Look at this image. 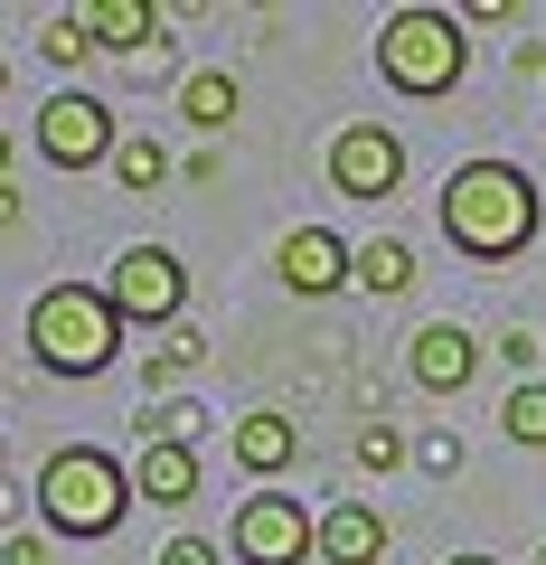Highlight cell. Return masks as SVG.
Returning <instances> with one entry per match:
<instances>
[{
    "label": "cell",
    "mask_w": 546,
    "mask_h": 565,
    "mask_svg": "<svg viewBox=\"0 0 546 565\" xmlns=\"http://www.w3.org/2000/svg\"><path fill=\"white\" fill-rule=\"evenodd\" d=\"M537 180L527 170H508V161H462L443 180V236L462 245L471 264H508V255H527L537 245Z\"/></svg>",
    "instance_id": "1"
},
{
    "label": "cell",
    "mask_w": 546,
    "mask_h": 565,
    "mask_svg": "<svg viewBox=\"0 0 546 565\" xmlns=\"http://www.w3.org/2000/svg\"><path fill=\"white\" fill-rule=\"evenodd\" d=\"M29 349H39V367H57V377H104L122 349V311L104 282H47L39 302H29Z\"/></svg>",
    "instance_id": "2"
},
{
    "label": "cell",
    "mask_w": 546,
    "mask_h": 565,
    "mask_svg": "<svg viewBox=\"0 0 546 565\" xmlns=\"http://www.w3.org/2000/svg\"><path fill=\"white\" fill-rule=\"evenodd\" d=\"M132 500H142L132 471H122L114 452H95V444L47 452V471H39V519L57 527V537H114Z\"/></svg>",
    "instance_id": "3"
},
{
    "label": "cell",
    "mask_w": 546,
    "mask_h": 565,
    "mask_svg": "<svg viewBox=\"0 0 546 565\" xmlns=\"http://www.w3.org/2000/svg\"><path fill=\"white\" fill-rule=\"evenodd\" d=\"M462 66H471L462 10H386V29H377V76L396 85V95L433 104V95L462 85Z\"/></svg>",
    "instance_id": "4"
},
{
    "label": "cell",
    "mask_w": 546,
    "mask_h": 565,
    "mask_svg": "<svg viewBox=\"0 0 546 565\" xmlns=\"http://www.w3.org/2000/svg\"><path fill=\"white\" fill-rule=\"evenodd\" d=\"M104 292H114L122 321L161 330V321H180V302H189V264L170 255V245H122L114 274H104Z\"/></svg>",
    "instance_id": "5"
},
{
    "label": "cell",
    "mask_w": 546,
    "mask_h": 565,
    "mask_svg": "<svg viewBox=\"0 0 546 565\" xmlns=\"http://www.w3.org/2000/svg\"><path fill=\"white\" fill-rule=\"evenodd\" d=\"M311 537H321V519L292 490H255L236 509V565H311Z\"/></svg>",
    "instance_id": "6"
},
{
    "label": "cell",
    "mask_w": 546,
    "mask_h": 565,
    "mask_svg": "<svg viewBox=\"0 0 546 565\" xmlns=\"http://www.w3.org/2000/svg\"><path fill=\"white\" fill-rule=\"evenodd\" d=\"M114 151H122V141H114V114H104L95 95L66 85V95L39 104V161H47V170H95V161H114Z\"/></svg>",
    "instance_id": "7"
},
{
    "label": "cell",
    "mask_w": 546,
    "mask_h": 565,
    "mask_svg": "<svg viewBox=\"0 0 546 565\" xmlns=\"http://www.w3.org/2000/svg\"><path fill=\"white\" fill-rule=\"evenodd\" d=\"M330 189L340 199H396L405 189V141L386 122H340V141H330Z\"/></svg>",
    "instance_id": "8"
},
{
    "label": "cell",
    "mask_w": 546,
    "mask_h": 565,
    "mask_svg": "<svg viewBox=\"0 0 546 565\" xmlns=\"http://www.w3.org/2000/svg\"><path fill=\"white\" fill-rule=\"evenodd\" d=\"M274 274H283V292L321 302V292L358 282V245H340L330 226H292V236H283V255H274Z\"/></svg>",
    "instance_id": "9"
},
{
    "label": "cell",
    "mask_w": 546,
    "mask_h": 565,
    "mask_svg": "<svg viewBox=\"0 0 546 565\" xmlns=\"http://www.w3.org/2000/svg\"><path fill=\"white\" fill-rule=\"evenodd\" d=\"M405 377L425 386V396H462V386L481 377V340H471L462 321H425L405 340Z\"/></svg>",
    "instance_id": "10"
},
{
    "label": "cell",
    "mask_w": 546,
    "mask_h": 565,
    "mask_svg": "<svg viewBox=\"0 0 546 565\" xmlns=\"http://www.w3.org/2000/svg\"><path fill=\"white\" fill-rule=\"evenodd\" d=\"M311 556H321V565H377V556H386V519H377L367 500H330Z\"/></svg>",
    "instance_id": "11"
},
{
    "label": "cell",
    "mask_w": 546,
    "mask_h": 565,
    "mask_svg": "<svg viewBox=\"0 0 546 565\" xmlns=\"http://www.w3.org/2000/svg\"><path fill=\"white\" fill-rule=\"evenodd\" d=\"M132 490H142L151 509H189V500H199V444H142Z\"/></svg>",
    "instance_id": "12"
},
{
    "label": "cell",
    "mask_w": 546,
    "mask_h": 565,
    "mask_svg": "<svg viewBox=\"0 0 546 565\" xmlns=\"http://www.w3.org/2000/svg\"><path fill=\"white\" fill-rule=\"evenodd\" d=\"M292 452H302V434H292V415H236V462L255 471V481H274V471H292Z\"/></svg>",
    "instance_id": "13"
},
{
    "label": "cell",
    "mask_w": 546,
    "mask_h": 565,
    "mask_svg": "<svg viewBox=\"0 0 546 565\" xmlns=\"http://www.w3.org/2000/svg\"><path fill=\"white\" fill-rule=\"evenodd\" d=\"M85 29H95V47H132V57H142L151 29H161V10H151V0H85Z\"/></svg>",
    "instance_id": "14"
},
{
    "label": "cell",
    "mask_w": 546,
    "mask_h": 565,
    "mask_svg": "<svg viewBox=\"0 0 546 565\" xmlns=\"http://www.w3.org/2000/svg\"><path fill=\"white\" fill-rule=\"evenodd\" d=\"M180 114H189V132H226V122H236V76H226V66L180 76Z\"/></svg>",
    "instance_id": "15"
},
{
    "label": "cell",
    "mask_w": 546,
    "mask_h": 565,
    "mask_svg": "<svg viewBox=\"0 0 546 565\" xmlns=\"http://www.w3.org/2000/svg\"><path fill=\"white\" fill-rule=\"evenodd\" d=\"M500 434H508V444H537V452H546V377H518V386L500 396Z\"/></svg>",
    "instance_id": "16"
},
{
    "label": "cell",
    "mask_w": 546,
    "mask_h": 565,
    "mask_svg": "<svg viewBox=\"0 0 546 565\" xmlns=\"http://www.w3.org/2000/svg\"><path fill=\"white\" fill-rule=\"evenodd\" d=\"M358 282L367 292H405V282H415V245H396V236L358 245Z\"/></svg>",
    "instance_id": "17"
},
{
    "label": "cell",
    "mask_w": 546,
    "mask_h": 565,
    "mask_svg": "<svg viewBox=\"0 0 546 565\" xmlns=\"http://www.w3.org/2000/svg\"><path fill=\"white\" fill-rule=\"evenodd\" d=\"M39 57H47V66H85V57H95V29H85V10L39 20Z\"/></svg>",
    "instance_id": "18"
},
{
    "label": "cell",
    "mask_w": 546,
    "mask_h": 565,
    "mask_svg": "<svg viewBox=\"0 0 546 565\" xmlns=\"http://www.w3.org/2000/svg\"><path fill=\"white\" fill-rule=\"evenodd\" d=\"M114 180L122 189H161L170 180V151H161V141H122V151H114Z\"/></svg>",
    "instance_id": "19"
},
{
    "label": "cell",
    "mask_w": 546,
    "mask_h": 565,
    "mask_svg": "<svg viewBox=\"0 0 546 565\" xmlns=\"http://www.w3.org/2000/svg\"><path fill=\"white\" fill-rule=\"evenodd\" d=\"M358 462L367 471H396L405 462V434H396V424H367V434H358Z\"/></svg>",
    "instance_id": "20"
},
{
    "label": "cell",
    "mask_w": 546,
    "mask_h": 565,
    "mask_svg": "<svg viewBox=\"0 0 546 565\" xmlns=\"http://www.w3.org/2000/svg\"><path fill=\"white\" fill-rule=\"evenodd\" d=\"M0 565H57V546L29 537V527H10V537H0Z\"/></svg>",
    "instance_id": "21"
},
{
    "label": "cell",
    "mask_w": 546,
    "mask_h": 565,
    "mask_svg": "<svg viewBox=\"0 0 546 565\" xmlns=\"http://www.w3.org/2000/svg\"><path fill=\"white\" fill-rule=\"evenodd\" d=\"M161 565H217V546H207V537H170Z\"/></svg>",
    "instance_id": "22"
},
{
    "label": "cell",
    "mask_w": 546,
    "mask_h": 565,
    "mask_svg": "<svg viewBox=\"0 0 546 565\" xmlns=\"http://www.w3.org/2000/svg\"><path fill=\"white\" fill-rule=\"evenodd\" d=\"M10 226H20V189H0V236H10Z\"/></svg>",
    "instance_id": "23"
},
{
    "label": "cell",
    "mask_w": 546,
    "mask_h": 565,
    "mask_svg": "<svg viewBox=\"0 0 546 565\" xmlns=\"http://www.w3.org/2000/svg\"><path fill=\"white\" fill-rule=\"evenodd\" d=\"M0 519H20V481H0Z\"/></svg>",
    "instance_id": "24"
},
{
    "label": "cell",
    "mask_w": 546,
    "mask_h": 565,
    "mask_svg": "<svg viewBox=\"0 0 546 565\" xmlns=\"http://www.w3.org/2000/svg\"><path fill=\"white\" fill-rule=\"evenodd\" d=\"M0 189H10V132H0Z\"/></svg>",
    "instance_id": "25"
},
{
    "label": "cell",
    "mask_w": 546,
    "mask_h": 565,
    "mask_svg": "<svg viewBox=\"0 0 546 565\" xmlns=\"http://www.w3.org/2000/svg\"><path fill=\"white\" fill-rule=\"evenodd\" d=\"M443 565H500V556H443Z\"/></svg>",
    "instance_id": "26"
}]
</instances>
